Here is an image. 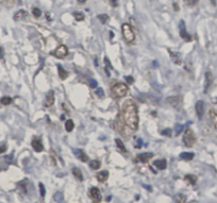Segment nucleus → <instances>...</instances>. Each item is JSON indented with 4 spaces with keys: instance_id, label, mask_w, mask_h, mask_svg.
Segmentation results:
<instances>
[{
    "instance_id": "obj_17",
    "label": "nucleus",
    "mask_w": 217,
    "mask_h": 203,
    "mask_svg": "<svg viewBox=\"0 0 217 203\" xmlns=\"http://www.w3.org/2000/svg\"><path fill=\"white\" fill-rule=\"evenodd\" d=\"M96 178H97V180L99 182H106V179L108 178V170H102V171L98 172Z\"/></svg>"
},
{
    "instance_id": "obj_21",
    "label": "nucleus",
    "mask_w": 217,
    "mask_h": 203,
    "mask_svg": "<svg viewBox=\"0 0 217 203\" xmlns=\"http://www.w3.org/2000/svg\"><path fill=\"white\" fill-rule=\"evenodd\" d=\"M57 70H59V76H60L62 80H65L66 78L68 77V72L64 70V68L61 65H57Z\"/></svg>"
},
{
    "instance_id": "obj_10",
    "label": "nucleus",
    "mask_w": 217,
    "mask_h": 203,
    "mask_svg": "<svg viewBox=\"0 0 217 203\" xmlns=\"http://www.w3.org/2000/svg\"><path fill=\"white\" fill-rule=\"evenodd\" d=\"M195 108H196V114H197L198 118L201 119L203 114H204V102L202 100H198L196 102V106Z\"/></svg>"
},
{
    "instance_id": "obj_8",
    "label": "nucleus",
    "mask_w": 217,
    "mask_h": 203,
    "mask_svg": "<svg viewBox=\"0 0 217 203\" xmlns=\"http://www.w3.org/2000/svg\"><path fill=\"white\" fill-rule=\"evenodd\" d=\"M212 84H213V74H212V72L206 71V80H204V94H206L208 92V89L212 86Z\"/></svg>"
},
{
    "instance_id": "obj_9",
    "label": "nucleus",
    "mask_w": 217,
    "mask_h": 203,
    "mask_svg": "<svg viewBox=\"0 0 217 203\" xmlns=\"http://www.w3.org/2000/svg\"><path fill=\"white\" fill-rule=\"evenodd\" d=\"M168 52H169V54H170V59H172V62H174V64L180 65V64L182 63L181 53H179V52H177V51H174V50H172V49H168Z\"/></svg>"
},
{
    "instance_id": "obj_40",
    "label": "nucleus",
    "mask_w": 217,
    "mask_h": 203,
    "mask_svg": "<svg viewBox=\"0 0 217 203\" xmlns=\"http://www.w3.org/2000/svg\"><path fill=\"white\" fill-rule=\"evenodd\" d=\"M96 94H97L98 97H101V98L104 96V92H103L102 88H98L97 91H96Z\"/></svg>"
},
{
    "instance_id": "obj_13",
    "label": "nucleus",
    "mask_w": 217,
    "mask_h": 203,
    "mask_svg": "<svg viewBox=\"0 0 217 203\" xmlns=\"http://www.w3.org/2000/svg\"><path fill=\"white\" fill-rule=\"evenodd\" d=\"M53 103H54V93L53 91H50V92H48L47 95H46L45 106L46 108H50V106L53 105Z\"/></svg>"
},
{
    "instance_id": "obj_38",
    "label": "nucleus",
    "mask_w": 217,
    "mask_h": 203,
    "mask_svg": "<svg viewBox=\"0 0 217 203\" xmlns=\"http://www.w3.org/2000/svg\"><path fill=\"white\" fill-rule=\"evenodd\" d=\"M126 78V81H127V83H128V85H131L133 82H134V79H133V77H131V76H127Z\"/></svg>"
},
{
    "instance_id": "obj_31",
    "label": "nucleus",
    "mask_w": 217,
    "mask_h": 203,
    "mask_svg": "<svg viewBox=\"0 0 217 203\" xmlns=\"http://www.w3.org/2000/svg\"><path fill=\"white\" fill-rule=\"evenodd\" d=\"M100 166H101V163H100L99 161L97 160H95V161H91V167L93 169H99Z\"/></svg>"
},
{
    "instance_id": "obj_4",
    "label": "nucleus",
    "mask_w": 217,
    "mask_h": 203,
    "mask_svg": "<svg viewBox=\"0 0 217 203\" xmlns=\"http://www.w3.org/2000/svg\"><path fill=\"white\" fill-rule=\"evenodd\" d=\"M183 143L186 147H191L196 143V136L191 129H187L183 135Z\"/></svg>"
},
{
    "instance_id": "obj_30",
    "label": "nucleus",
    "mask_w": 217,
    "mask_h": 203,
    "mask_svg": "<svg viewBox=\"0 0 217 203\" xmlns=\"http://www.w3.org/2000/svg\"><path fill=\"white\" fill-rule=\"evenodd\" d=\"M74 18H76V20H78V21L84 20V15H83L82 13H80V12H74Z\"/></svg>"
},
{
    "instance_id": "obj_24",
    "label": "nucleus",
    "mask_w": 217,
    "mask_h": 203,
    "mask_svg": "<svg viewBox=\"0 0 217 203\" xmlns=\"http://www.w3.org/2000/svg\"><path fill=\"white\" fill-rule=\"evenodd\" d=\"M72 173H74V175L77 178L79 181H83V175H82V172H81V170L79 168L72 169Z\"/></svg>"
},
{
    "instance_id": "obj_3",
    "label": "nucleus",
    "mask_w": 217,
    "mask_h": 203,
    "mask_svg": "<svg viewBox=\"0 0 217 203\" xmlns=\"http://www.w3.org/2000/svg\"><path fill=\"white\" fill-rule=\"evenodd\" d=\"M121 32H123V38L126 40L127 43L131 44L134 42L135 34H134V32H133V30H132L131 26H130L129 23H123V26H121Z\"/></svg>"
},
{
    "instance_id": "obj_42",
    "label": "nucleus",
    "mask_w": 217,
    "mask_h": 203,
    "mask_svg": "<svg viewBox=\"0 0 217 203\" xmlns=\"http://www.w3.org/2000/svg\"><path fill=\"white\" fill-rule=\"evenodd\" d=\"M6 151V145L0 146V154H1V153H4Z\"/></svg>"
},
{
    "instance_id": "obj_15",
    "label": "nucleus",
    "mask_w": 217,
    "mask_h": 203,
    "mask_svg": "<svg viewBox=\"0 0 217 203\" xmlns=\"http://www.w3.org/2000/svg\"><path fill=\"white\" fill-rule=\"evenodd\" d=\"M28 16V12L25 11V10H19L18 12H16L14 14V20H16V21H18V20H21L23 19L25 17H27Z\"/></svg>"
},
{
    "instance_id": "obj_29",
    "label": "nucleus",
    "mask_w": 217,
    "mask_h": 203,
    "mask_svg": "<svg viewBox=\"0 0 217 203\" xmlns=\"http://www.w3.org/2000/svg\"><path fill=\"white\" fill-rule=\"evenodd\" d=\"M54 200L57 201V203H64V198H63V195L61 192H57L54 195Z\"/></svg>"
},
{
    "instance_id": "obj_43",
    "label": "nucleus",
    "mask_w": 217,
    "mask_h": 203,
    "mask_svg": "<svg viewBox=\"0 0 217 203\" xmlns=\"http://www.w3.org/2000/svg\"><path fill=\"white\" fill-rule=\"evenodd\" d=\"M110 3H111L112 6H117V0H110Z\"/></svg>"
},
{
    "instance_id": "obj_27",
    "label": "nucleus",
    "mask_w": 217,
    "mask_h": 203,
    "mask_svg": "<svg viewBox=\"0 0 217 203\" xmlns=\"http://www.w3.org/2000/svg\"><path fill=\"white\" fill-rule=\"evenodd\" d=\"M185 180L189 181L191 185H194V184H196V182H197V178L193 175H185Z\"/></svg>"
},
{
    "instance_id": "obj_48",
    "label": "nucleus",
    "mask_w": 217,
    "mask_h": 203,
    "mask_svg": "<svg viewBox=\"0 0 217 203\" xmlns=\"http://www.w3.org/2000/svg\"><path fill=\"white\" fill-rule=\"evenodd\" d=\"M193 203H197V202H193Z\"/></svg>"
},
{
    "instance_id": "obj_28",
    "label": "nucleus",
    "mask_w": 217,
    "mask_h": 203,
    "mask_svg": "<svg viewBox=\"0 0 217 203\" xmlns=\"http://www.w3.org/2000/svg\"><path fill=\"white\" fill-rule=\"evenodd\" d=\"M104 64H106V72L108 77H110V71H108V69H113V67H112L111 63H110V60H108V57H104Z\"/></svg>"
},
{
    "instance_id": "obj_1",
    "label": "nucleus",
    "mask_w": 217,
    "mask_h": 203,
    "mask_svg": "<svg viewBox=\"0 0 217 203\" xmlns=\"http://www.w3.org/2000/svg\"><path fill=\"white\" fill-rule=\"evenodd\" d=\"M123 122L131 130H137L138 128V111L137 106L132 100H127L123 105L121 112Z\"/></svg>"
},
{
    "instance_id": "obj_34",
    "label": "nucleus",
    "mask_w": 217,
    "mask_h": 203,
    "mask_svg": "<svg viewBox=\"0 0 217 203\" xmlns=\"http://www.w3.org/2000/svg\"><path fill=\"white\" fill-rule=\"evenodd\" d=\"M32 13H33V15H34V17H36V18L40 17V14H42L40 10L37 9V8H33V10H32Z\"/></svg>"
},
{
    "instance_id": "obj_46",
    "label": "nucleus",
    "mask_w": 217,
    "mask_h": 203,
    "mask_svg": "<svg viewBox=\"0 0 217 203\" xmlns=\"http://www.w3.org/2000/svg\"><path fill=\"white\" fill-rule=\"evenodd\" d=\"M137 144H138V146H137V148H140V147L142 146V139H138V140H137Z\"/></svg>"
},
{
    "instance_id": "obj_35",
    "label": "nucleus",
    "mask_w": 217,
    "mask_h": 203,
    "mask_svg": "<svg viewBox=\"0 0 217 203\" xmlns=\"http://www.w3.org/2000/svg\"><path fill=\"white\" fill-rule=\"evenodd\" d=\"M161 133H162V135H164V136H172V130H170V129L163 130Z\"/></svg>"
},
{
    "instance_id": "obj_5",
    "label": "nucleus",
    "mask_w": 217,
    "mask_h": 203,
    "mask_svg": "<svg viewBox=\"0 0 217 203\" xmlns=\"http://www.w3.org/2000/svg\"><path fill=\"white\" fill-rule=\"evenodd\" d=\"M52 54L55 57H57V59H63V57H65L66 55L68 54V48L66 46H64V45H61L60 47H57V48L52 52Z\"/></svg>"
},
{
    "instance_id": "obj_45",
    "label": "nucleus",
    "mask_w": 217,
    "mask_h": 203,
    "mask_svg": "<svg viewBox=\"0 0 217 203\" xmlns=\"http://www.w3.org/2000/svg\"><path fill=\"white\" fill-rule=\"evenodd\" d=\"M144 187H145V188L146 189H148V190H152V188H151V187H150V186H149V185H145V184H144Z\"/></svg>"
},
{
    "instance_id": "obj_19",
    "label": "nucleus",
    "mask_w": 217,
    "mask_h": 203,
    "mask_svg": "<svg viewBox=\"0 0 217 203\" xmlns=\"http://www.w3.org/2000/svg\"><path fill=\"white\" fill-rule=\"evenodd\" d=\"M154 166L157 167V169H160V170H163L167 166V162H166V160H157L154 162Z\"/></svg>"
},
{
    "instance_id": "obj_7",
    "label": "nucleus",
    "mask_w": 217,
    "mask_h": 203,
    "mask_svg": "<svg viewBox=\"0 0 217 203\" xmlns=\"http://www.w3.org/2000/svg\"><path fill=\"white\" fill-rule=\"evenodd\" d=\"M179 30H180V36L182 37L183 40H185L186 42H189L191 40V35L187 33L185 28V23L183 20H180V23H179Z\"/></svg>"
},
{
    "instance_id": "obj_2",
    "label": "nucleus",
    "mask_w": 217,
    "mask_h": 203,
    "mask_svg": "<svg viewBox=\"0 0 217 203\" xmlns=\"http://www.w3.org/2000/svg\"><path fill=\"white\" fill-rule=\"evenodd\" d=\"M129 92L128 85L125 83H116L112 87V93L114 95V97L116 98H123L125 97Z\"/></svg>"
},
{
    "instance_id": "obj_20",
    "label": "nucleus",
    "mask_w": 217,
    "mask_h": 203,
    "mask_svg": "<svg viewBox=\"0 0 217 203\" xmlns=\"http://www.w3.org/2000/svg\"><path fill=\"white\" fill-rule=\"evenodd\" d=\"M180 158L184 161H191L194 158V153H191V152H182L180 154Z\"/></svg>"
},
{
    "instance_id": "obj_37",
    "label": "nucleus",
    "mask_w": 217,
    "mask_h": 203,
    "mask_svg": "<svg viewBox=\"0 0 217 203\" xmlns=\"http://www.w3.org/2000/svg\"><path fill=\"white\" fill-rule=\"evenodd\" d=\"M2 2L4 6H11L14 4V0H2Z\"/></svg>"
},
{
    "instance_id": "obj_11",
    "label": "nucleus",
    "mask_w": 217,
    "mask_h": 203,
    "mask_svg": "<svg viewBox=\"0 0 217 203\" xmlns=\"http://www.w3.org/2000/svg\"><path fill=\"white\" fill-rule=\"evenodd\" d=\"M89 195H91V198L95 201V203H98L101 200V195H100L99 189L97 187H91V190H89Z\"/></svg>"
},
{
    "instance_id": "obj_41",
    "label": "nucleus",
    "mask_w": 217,
    "mask_h": 203,
    "mask_svg": "<svg viewBox=\"0 0 217 203\" xmlns=\"http://www.w3.org/2000/svg\"><path fill=\"white\" fill-rule=\"evenodd\" d=\"M97 85H98L97 81L95 80V79H91V85H89V86H91V88H96V87H97Z\"/></svg>"
},
{
    "instance_id": "obj_33",
    "label": "nucleus",
    "mask_w": 217,
    "mask_h": 203,
    "mask_svg": "<svg viewBox=\"0 0 217 203\" xmlns=\"http://www.w3.org/2000/svg\"><path fill=\"white\" fill-rule=\"evenodd\" d=\"M38 186H40V197H45L46 195V189H45V186H44L43 183H40L38 184Z\"/></svg>"
},
{
    "instance_id": "obj_16",
    "label": "nucleus",
    "mask_w": 217,
    "mask_h": 203,
    "mask_svg": "<svg viewBox=\"0 0 217 203\" xmlns=\"http://www.w3.org/2000/svg\"><path fill=\"white\" fill-rule=\"evenodd\" d=\"M152 156H153L152 153L146 152V153H142V154L138 155V156H137V160L140 161V162H143V163H147V162H148Z\"/></svg>"
},
{
    "instance_id": "obj_47",
    "label": "nucleus",
    "mask_w": 217,
    "mask_h": 203,
    "mask_svg": "<svg viewBox=\"0 0 217 203\" xmlns=\"http://www.w3.org/2000/svg\"><path fill=\"white\" fill-rule=\"evenodd\" d=\"M85 1H86V0H78V2H79V3H84Z\"/></svg>"
},
{
    "instance_id": "obj_26",
    "label": "nucleus",
    "mask_w": 217,
    "mask_h": 203,
    "mask_svg": "<svg viewBox=\"0 0 217 203\" xmlns=\"http://www.w3.org/2000/svg\"><path fill=\"white\" fill-rule=\"evenodd\" d=\"M0 102H1V104H3V105H10V104L13 102V99H12L11 97L6 96V97H2L0 99Z\"/></svg>"
},
{
    "instance_id": "obj_14",
    "label": "nucleus",
    "mask_w": 217,
    "mask_h": 203,
    "mask_svg": "<svg viewBox=\"0 0 217 203\" xmlns=\"http://www.w3.org/2000/svg\"><path fill=\"white\" fill-rule=\"evenodd\" d=\"M32 147H33V149H34L36 152H40V151H43L44 150L43 144H42L40 139H37V138H35V139L32 140Z\"/></svg>"
},
{
    "instance_id": "obj_23",
    "label": "nucleus",
    "mask_w": 217,
    "mask_h": 203,
    "mask_svg": "<svg viewBox=\"0 0 217 203\" xmlns=\"http://www.w3.org/2000/svg\"><path fill=\"white\" fill-rule=\"evenodd\" d=\"M74 128V121H72V119L66 120V122H65V129H66V131H67V132H72Z\"/></svg>"
},
{
    "instance_id": "obj_12",
    "label": "nucleus",
    "mask_w": 217,
    "mask_h": 203,
    "mask_svg": "<svg viewBox=\"0 0 217 203\" xmlns=\"http://www.w3.org/2000/svg\"><path fill=\"white\" fill-rule=\"evenodd\" d=\"M74 155H76V156L81 161V162H83V163H85V162L89 161V156H87L85 152L83 151V150H81V149H74Z\"/></svg>"
},
{
    "instance_id": "obj_39",
    "label": "nucleus",
    "mask_w": 217,
    "mask_h": 203,
    "mask_svg": "<svg viewBox=\"0 0 217 203\" xmlns=\"http://www.w3.org/2000/svg\"><path fill=\"white\" fill-rule=\"evenodd\" d=\"M184 2H185L187 6H195V4L198 2V0H184Z\"/></svg>"
},
{
    "instance_id": "obj_44",
    "label": "nucleus",
    "mask_w": 217,
    "mask_h": 203,
    "mask_svg": "<svg viewBox=\"0 0 217 203\" xmlns=\"http://www.w3.org/2000/svg\"><path fill=\"white\" fill-rule=\"evenodd\" d=\"M3 57H4V51H3V48L0 47V60H2Z\"/></svg>"
},
{
    "instance_id": "obj_32",
    "label": "nucleus",
    "mask_w": 217,
    "mask_h": 203,
    "mask_svg": "<svg viewBox=\"0 0 217 203\" xmlns=\"http://www.w3.org/2000/svg\"><path fill=\"white\" fill-rule=\"evenodd\" d=\"M98 18H99V20L102 23H106L108 19V16L106 14H101V15H98Z\"/></svg>"
},
{
    "instance_id": "obj_22",
    "label": "nucleus",
    "mask_w": 217,
    "mask_h": 203,
    "mask_svg": "<svg viewBox=\"0 0 217 203\" xmlns=\"http://www.w3.org/2000/svg\"><path fill=\"white\" fill-rule=\"evenodd\" d=\"M186 202V197L182 194H178L174 197V203H185Z\"/></svg>"
},
{
    "instance_id": "obj_36",
    "label": "nucleus",
    "mask_w": 217,
    "mask_h": 203,
    "mask_svg": "<svg viewBox=\"0 0 217 203\" xmlns=\"http://www.w3.org/2000/svg\"><path fill=\"white\" fill-rule=\"evenodd\" d=\"M183 128H184V126H182V124H177V127H176V135L180 134L181 131L183 130Z\"/></svg>"
},
{
    "instance_id": "obj_18",
    "label": "nucleus",
    "mask_w": 217,
    "mask_h": 203,
    "mask_svg": "<svg viewBox=\"0 0 217 203\" xmlns=\"http://www.w3.org/2000/svg\"><path fill=\"white\" fill-rule=\"evenodd\" d=\"M210 118H211V121L213 123L214 128L217 130V112L215 110H210Z\"/></svg>"
},
{
    "instance_id": "obj_6",
    "label": "nucleus",
    "mask_w": 217,
    "mask_h": 203,
    "mask_svg": "<svg viewBox=\"0 0 217 203\" xmlns=\"http://www.w3.org/2000/svg\"><path fill=\"white\" fill-rule=\"evenodd\" d=\"M166 101L170 104L172 106H174V109L180 110L181 105H182V99L179 96H174V97H169L166 99Z\"/></svg>"
},
{
    "instance_id": "obj_25",
    "label": "nucleus",
    "mask_w": 217,
    "mask_h": 203,
    "mask_svg": "<svg viewBox=\"0 0 217 203\" xmlns=\"http://www.w3.org/2000/svg\"><path fill=\"white\" fill-rule=\"evenodd\" d=\"M115 143H116V145H117V147L119 148L120 151L123 152V153H127V149H126V147L123 146V143L121 141V139L116 138V139H115Z\"/></svg>"
}]
</instances>
